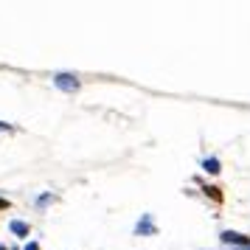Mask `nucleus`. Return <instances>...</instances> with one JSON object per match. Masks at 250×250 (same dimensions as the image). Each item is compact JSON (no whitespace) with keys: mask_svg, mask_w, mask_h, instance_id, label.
<instances>
[{"mask_svg":"<svg viewBox=\"0 0 250 250\" xmlns=\"http://www.w3.org/2000/svg\"><path fill=\"white\" fill-rule=\"evenodd\" d=\"M0 129H6V132H12L14 126H9V124H0Z\"/></svg>","mask_w":250,"mask_h":250,"instance_id":"obj_9","label":"nucleus"},{"mask_svg":"<svg viewBox=\"0 0 250 250\" xmlns=\"http://www.w3.org/2000/svg\"><path fill=\"white\" fill-rule=\"evenodd\" d=\"M23 250H40V242H28V245H25Z\"/></svg>","mask_w":250,"mask_h":250,"instance_id":"obj_7","label":"nucleus"},{"mask_svg":"<svg viewBox=\"0 0 250 250\" xmlns=\"http://www.w3.org/2000/svg\"><path fill=\"white\" fill-rule=\"evenodd\" d=\"M203 191L208 194V197H211V200H214V203H222V191H219V188H216V186H203Z\"/></svg>","mask_w":250,"mask_h":250,"instance_id":"obj_6","label":"nucleus"},{"mask_svg":"<svg viewBox=\"0 0 250 250\" xmlns=\"http://www.w3.org/2000/svg\"><path fill=\"white\" fill-rule=\"evenodd\" d=\"M54 84H57L62 93H79V87H82V82H79L76 73H57V76H54Z\"/></svg>","mask_w":250,"mask_h":250,"instance_id":"obj_1","label":"nucleus"},{"mask_svg":"<svg viewBox=\"0 0 250 250\" xmlns=\"http://www.w3.org/2000/svg\"><path fill=\"white\" fill-rule=\"evenodd\" d=\"M203 169L208 171V174H219V171H222V163H219V158H205Z\"/></svg>","mask_w":250,"mask_h":250,"instance_id":"obj_5","label":"nucleus"},{"mask_svg":"<svg viewBox=\"0 0 250 250\" xmlns=\"http://www.w3.org/2000/svg\"><path fill=\"white\" fill-rule=\"evenodd\" d=\"M219 239L225 242V245H236V248H250V236L245 233H236V230H222Z\"/></svg>","mask_w":250,"mask_h":250,"instance_id":"obj_2","label":"nucleus"},{"mask_svg":"<svg viewBox=\"0 0 250 250\" xmlns=\"http://www.w3.org/2000/svg\"><path fill=\"white\" fill-rule=\"evenodd\" d=\"M158 228H155V222H152V216L144 214L141 219H138V225H135V233L138 236H149V233H155Z\"/></svg>","mask_w":250,"mask_h":250,"instance_id":"obj_3","label":"nucleus"},{"mask_svg":"<svg viewBox=\"0 0 250 250\" xmlns=\"http://www.w3.org/2000/svg\"><path fill=\"white\" fill-rule=\"evenodd\" d=\"M9 205H12V203H9V200H3V197H0V211H6Z\"/></svg>","mask_w":250,"mask_h":250,"instance_id":"obj_8","label":"nucleus"},{"mask_svg":"<svg viewBox=\"0 0 250 250\" xmlns=\"http://www.w3.org/2000/svg\"><path fill=\"white\" fill-rule=\"evenodd\" d=\"M0 250H9V248H3V245H0Z\"/></svg>","mask_w":250,"mask_h":250,"instance_id":"obj_10","label":"nucleus"},{"mask_svg":"<svg viewBox=\"0 0 250 250\" xmlns=\"http://www.w3.org/2000/svg\"><path fill=\"white\" fill-rule=\"evenodd\" d=\"M9 228H12L14 236H20V239H25V236H28V230H31V228H28V222H23V219H14Z\"/></svg>","mask_w":250,"mask_h":250,"instance_id":"obj_4","label":"nucleus"},{"mask_svg":"<svg viewBox=\"0 0 250 250\" xmlns=\"http://www.w3.org/2000/svg\"><path fill=\"white\" fill-rule=\"evenodd\" d=\"M239 250H250V248H239Z\"/></svg>","mask_w":250,"mask_h":250,"instance_id":"obj_11","label":"nucleus"}]
</instances>
